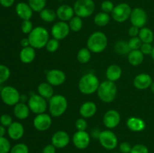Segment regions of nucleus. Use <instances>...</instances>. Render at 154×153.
<instances>
[{
	"mask_svg": "<svg viewBox=\"0 0 154 153\" xmlns=\"http://www.w3.org/2000/svg\"><path fill=\"white\" fill-rule=\"evenodd\" d=\"M29 44L35 49H42L46 46L49 40V33L43 26H37L29 34Z\"/></svg>",
	"mask_w": 154,
	"mask_h": 153,
	"instance_id": "1",
	"label": "nucleus"
},
{
	"mask_svg": "<svg viewBox=\"0 0 154 153\" xmlns=\"http://www.w3.org/2000/svg\"><path fill=\"white\" fill-rule=\"evenodd\" d=\"M100 82L94 74L87 73L83 75L78 82V88L84 94H92L97 92Z\"/></svg>",
	"mask_w": 154,
	"mask_h": 153,
	"instance_id": "2",
	"label": "nucleus"
},
{
	"mask_svg": "<svg viewBox=\"0 0 154 153\" xmlns=\"http://www.w3.org/2000/svg\"><path fill=\"white\" fill-rule=\"evenodd\" d=\"M108 46V38L102 32H95L90 34L87 42V46L91 52L100 53L106 49Z\"/></svg>",
	"mask_w": 154,
	"mask_h": 153,
	"instance_id": "3",
	"label": "nucleus"
},
{
	"mask_svg": "<svg viewBox=\"0 0 154 153\" xmlns=\"http://www.w3.org/2000/svg\"><path fill=\"white\" fill-rule=\"evenodd\" d=\"M117 93V87L115 82L110 80H105L100 83L97 90L99 99L104 103H111L114 101Z\"/></svg>",
	"mask_w": 154,
	"mask_h": 153,
	"instance_id": "4",
	"label": "nucleus"
},
{
	"mask_svg": "<svg viewBox=\"0 0 154 153\" xmlns=\"http://www.w3.org/2000/svg\"><path fill=\"white\" fill-rule=\"evenodd\" d=\"M68 108V101L62 94H55L49 99V112L54 117L61 116Z\"/></svg>",
	"mask_w": 154,
	"mask_h": 153,
	"instance_id": "5",
	"label": "nucleus"
},
{
	"mask_svg": "<svg viewBox=\"0 0 154 153\" xmlns=\"http://www.w3.org/2000/svg\"><path fill=\"white\" fill-rule=\"evenodd\" d=\"M93 0H78L74 4V11L76 16L81 18H87L91 16L95 10Z\"/></svg>",
	"mask_w": 154,
	"mask_h": 153,
	"instance_id": "6",
	"label": "nucleus"
},
{
	"mask_svg": "<svg viewBox=\"0 0 154 153\" xmlns=\"http://www.w3.org/2000/svg\"><path fill=\"white\" fill-rule=\"evenodd\" d=\"M2 100L8 106H14L20 100V94L16 88L11 86H5L1 91Z\"/></svg>",
	"mask_w": 154,
	"mask_h": 153,
	"instance_id": "7",
	"label": "nucleus"
},
{
	"mask_svg": "<svg viewBox=\"0 0 154 153\" xmlns=\"http://www.w3.org/2000/svg\"><path fill=\"white\" fill-rule=\"evenodd\" d=\"M28 106L30 111L38 115L45 112L48 108V103L46 99L38 94H32L30 95L28 100Z\"/></svg>",
	"mask_w": 154,
	"mask_h": 153,
	"instance_id": "8",
	"label": "nucleus"
},
{
	"mask_svg": "<svg viewBox=\"0 0 154 153\" xmlns=\"http://www.w3.org/2000/svg\"><path fill=\"white\" fill-rule=\"evenodd\" d=\"M99 141L101 146L105 149L113 150L117 148L118 145V139L113 131L105 130L101 131L99 136Z\"/></svg>",
	"mask_w": 154,
	"mask_h": 153,
	"instance_id": "9",
	"label": "nucleus"
},
{
	"mask_svg": "<svg viewBox=\"0 0 154 153\" xmlns=\"http://www.w3.org/2000/svg\"><path fill=\"white\" fill-rule=\"evenodd\" d=\"M132 8L127 3H120L114 6V10L111 12L113 19L117 22H123L130 17Z\"/></svg>",
	"mask_w": 154,
	"mask_h": 153,
	"instance_id": "10",
	"label": "nucleus"
},
{
	"mask_svg": "<svg viewBox=\"0 0 154 153\" xmlns=\"http://www.w3.org/2000/svg\"><path fill=\"white\" fill-rule=\"evenodd\" d=\"M131 23L134 26L141 28L146 25L147 21V15L145 10L141 8H135L132 10L130 17Z\"/></svg>",
	"mask_w": 154,
	"mask_h": 153,
	"instance_id": "11",
	"label": "nucleus"
},
{
	"mask_svg": "<svg viewBox=\"0 0 154 153\" xmlns=\"http://www.w3.org/2000/svg\"><path fill=\"white\" fill-rule=\"evenodd\" d=\"M72 142L78 149H85L90 146V136L86 130H78L72 136Z\"/></svg>",
	"mask_w": 154,
	"mask_h": 153,
	"instance_id": "12",
	"label": "nucleus"
},
{
	"mask_svg": "<svg viewBox=\"0 0 154 153\" xmlns=\"http://www.w3.org/2000/svg\"><path fill=\"white\" fill-rule=\"evenodd\" d=\"M70 30L69 26L67 22L64 21H60V22H56L52 26L51 34L54 38L60 40L66 38L69 35Z\"/></svg>",
	"mask_w": 154,
	"mask_h": 153,
	"instance_id": "13",
	"label": "nucleus"
},
{
	"mask_svg": "<svg viewBox=\"0 0 154 153\" xmlns=\"http://www.w3.org/2000/svg\"><path fill=\"white\" fill-rule=\"evenodd\" d=\"M52 124L51 116L47 113L38 114L33 119V126L38 131H45L50 128Z\"/></svg>",
	"mask_w": 154,
	"mask_h": 153,
	"instance_id": "14",
	"label": "nucleus"
},
{
	"mask_svg": "<svg viewBox=\"0 0 154 153\" xmlns=\"http://www.w3.org/2000/svg\"><path fill=\"white\" fill-rule=\"evenodd\" d=\"M46 79L53 86H58L65 82L66 79V74L60 69H51L48 72Z\"/></svg>",
	"mask_w": 154,
	"mask_h": 153,
	"instance_id": "15",
	"label": "nucleus"
},
{
	"mask_svg": "<svg viewBox=\"0 0 154 153\" xmlns=\"http://www.w3.org/2000/svg\"><path fill=\"white\" fill-rule=\"evenodd\" d=\"M120 115L115 110H109L105 113L103 117V123L108 129L115 128L120 122Z\"/></svg>",
	"mask_w": 154,
	"mask_h": 153,
	"instance_id": "16",
	"label": "nucleus"
},
{
	"mask_svg": "<svg viewBox=\"0 0 154 153\" xmlns=\"http://www.w3.org/2000/svg\"><path fill=\"white\" fill-rule=\"evenodd\" d=\"M70 142V136L64 130H58L53 134L51 137V144L57 148H63Z\"/></svg>",
	"mask_w": 154,
	"mask_h": 153,
	"instance_id": "17",
	"label": "nucleus"
},
{
	"mask_svg": "<svg viewBox=\"0 0 154 153\" xmlns=\"http://www.w3.org/2000/svg\"><path fill=\"white\" fill-rule=\"evenodd\" d=\"M153 82V80L150 74L145 73L139 74L135 77L133 84L136 88L139 90H145L150 88Z\"/></svg>",
	"mask_w": 154,
	"mask_h": 153,
	"instance_id": "18",
	"label": "nucleus"
},
{
	"mask_svg": "<svg viewBox=\"0 0 154 153\" xmlns=\"http://www.w3.org/2000/svg\"><path fill=\"white\" fill-rule=\"evenodd\" d=\"M8 134L9 137L14 140L21 139L24 134L23 125L18 122H13L8 128Z\"/></svg>",
	"mask_w": 154,
	"mask_h": 153,
	"instance_id": "19",
	"label": "nucleus"
},
{
	"mask_svg": "<svg viewBox=\"0 0 154 153\" xmlns=\"http://www.w3.org/2000/svg\"><path fill=\"white\" fill-rule=\"evenodd\" d=\"M15 10H16L17 16L23 20H30L33 14V10L29 4L25 2L18 3L15 8Z\"/></svg>",
	"mask_w": 154,
	"mask_h": 153,
	"instance_id": "20",
	"label": "nucleus"
},
{
	"mask_svg": "<svg viewBox=\"0 0 154 153\" xmlns=\"http://www.w3.org/2000/svg\"><path fill=\"white\" fill-rule=\"evenodd\" d=\"M97 111V106L96 104L93 101L84 102L81 106L79 110L80 115L82 118H88L93 117Z\"/></svg>",
	"mask_w": 154,
	"mask_h": 153,
	"instance_id": "21",
	"label": "nucleus"
},
{
	"mask_svg": "<svg viewBox=\"0 0 154 153\" xmlns=\"http://www.w3.org/2000/svg\"><path fill=\"white\" fill-rule=\"evenodd\" d=\"M57 16L61 21H69L74 17L75 11L74 8L68 4H63L60 6L57 10Z\"/></svg>",
	"mask_w": 154,
	"mask_h": 153,
	"instance_id": "22",
	"label": "nucleus"
},
{
	"mask_svg": "<svg viewBox=\"0 0 154 153\" xmlns=\"http://www.w3.org/2000/svg\"><path fill=\"white\" fill-rule=\"evenodd\" d=\"M128 128L133 132H141L145 129V122L141 118L135 116L129 117L126 121Z\"/></svg>",
	"mask_w": 154,
	"mask_h": 153,
	"instance_id": "23",
	"label": "nucleus"
},
{
	"mask_svg": "<svg viewBox=\"0 0 154 153\" xmlns=\"http://www.w3.org/2000/svg\"><path fill=\"white\" fill-rule=\"evenodd\" d=\"M35 50L31 46L23 47L20 52V59L23 63L29 64L34 61L35 58Z\"/></svg>",
	"mask_w": 154,
	"mask_h": 153,
	"instance_id": "24",
	"label": "nucleus"
},
{
	"mask_svg": "<svg viewBox=\"0 0 154 153\" xmlns=\"http://www.w3.org/2000/svg\"><path fill=\"white\" fill-rule=\"evenodd\" d=\"M106 77L108 80L112 81V82H115V81L118 80L122 75V69L118 64H111L108 66V68L106 70Z\"/></svg>",
	"mask_w": 154,
	"mask_h": 153,
	"instance_id": "25",
	"label": "nucleus"
},
{
	"mask_svg": "<svg viewBox=\"0 0 154 153\" xmlns=\"http://www.w3.org/2000/svg\"><path fill=\"white\" fill-rule=\"evenodd\" d=\"M29 107L26 104L20 102L14 105V113L17 118L20 120L26 119L29 116Z\"/></svg>",
	"mask_w": 154,
	"mask_h": 153,
	"instance_id": "26",
	"label": "nucleus"
},
{
	"mask_svg": "<svg viewBox=\"0 0 154 153\" xmlns=\"http://www.w3.org/2000/svg\"><path fill=\"white\" fill-rule=\"evenodd\" d=\"M54 92L53 86L49 82H42L38 86V93L45 99H51L54 95Z\"/></svg>",
	"mask_w": 154,
	"mask_h": 153,
	"instance_id": "27",
	"label": "nucleus"
},
{
	"mask_svg": "<svg viewBox=\"0 0 154 153\" xmlns=\"http://www.w3.org/2000/svg\"><path fill=\"white\" fill-rule=\"evenodd\" d=\"M144 55L140 50H131L128 54V61L132 66H138L144 62Z\"/></svg>",
	"mask_w": 154,
	"mask_h": 153,
	"instance_id": "28",
	"label": "nucleus"
},
{
	"mask_svg": "<svg viewBox=\"0 0 154 153\" xmlns=\"http://www.w3.org/2000/svg\"><path fill=\"white\" fill-rule=\"evenodd\" d=\"M138 38L141 39L142 43L151 44L154 39V34L150 28L147 27H143L140 29Z\"/></svg>",
	"mask_w": 154,
	"mask_h": 153,
	"instance_id": "29",
	"label": "nucleus"
},
{
	"mask_svg": "<svg viewBox=\"0 0 154 153\" xmlns=\"http://www.w3.org/2000/svg\"><path fill=\"white\" fill-rule=\"evenodd\" d=\"M41 19L43 21L47 22H54L57 17V12L54 11L53 9L51 8H45L39 13Z\"/></svg>",
	"mask_w": 154,
	"mask_h": 153,
	"instance_id": "30",
	"label": "nucleus"
},
{
	"mask_svg": "<svg viewBox=\"0 0 154 153\" xmlns=\"http://www.w3.org/2000/svg\"><path fill=\"white\" fill-rule=\"evenodd\" d=\"M110 22V16L108 13L100 12L98 13L94 17V22L98 26H105Z\"/></svg>",
	"mask_w": 154,
	"mask_h": 153,
	"instance_id": "31",
	"label": "nucleus"
},
{
	"mask_svg": "<svg viewBox=\"0 0 154 153\" xmlns=\"http://www.w3.org/2000/svg\"><path fill=\"white\" fill-rule=\"evenodd\" d=\"M114 50L119 55L124 56L129 54L130 52L131 49L128 43L123 41V40H120V41H117L114 45Z\"/></svg>",
	"mask_w": 154,
	"mask_h": 153,
	"instance_id": "32",
	"label": "nucleus"
},
{
	"mask_svg": "<svg viewBox=\"0 0 154 153\" xmlns=\"http://www.w3.org/2000/svg\"><path fill=\"white\" fill-rule=\"evenodd\" d=\"M77 58L78 62L81 64H86L88 62L91 58V51L87 47L81 48L78 52Z\"/></svg>",
	"mask_w": 154,
	"mask_h": 153,
	"instance_id": "33",
	"label": "nucleus"
},
{
	"mask_svg": "<svg viewBox=\"0 0 154 153\" xmlns=\"http://www.w3.org/2000/svg\"><path fill=\"white\" fill-rule=\"evenodd\" d=\"M28 4L33 11L40 13L43 9L45 8L47 0H28Z\"/></svg>",
	"mask_w": 154,
	"mask_h": 153,
	"instance_id": "34",
	"label": "nucleus"
},
{
	"mask_svg": "<svg viewBox=\"0 0 154 153\" xmlns=\"http://www.w3.org/2000/svg\"><path fill=\"white\" fill-rule=\"evenodd\" d=\"M69 28L73 32H79L81 31L83 27V20L82 18L80 16H75L72 20H69Z\"/></svg>",
	"mask_w": 154,
	"mask_h": 153,
	"instance_id": "35",
	"label": "nucleus"
},
{
	"mask_svg": "<svg viewBox=\"0 0 154 153\" xmlns=\"http://www.w3.org/2000/svg\"><path fill=\"white\" fill-rule=\"evenodd\" d=\"M10 69L5 64H0V84L3 83L10 77Z\"/></svg>",
	"mask_w": 154,
	"mask_h": 153,
	"instance_id": "36",
	"label": "nucleus"
},
{
	"mask_svg": "<svg viewBox=\"0 0 154 153\" xmlns=\"http://www.w3.org/2000/svg\"><path fill=\"white\" fill-rule=\"evenodd\" d=\"M11 146L8 140L5 136H0V153H10Z\"/></svg>",
	"mask_w": 154,
	"mask_h": 153,
	"instance_id": "37",
	"label": "nucleus"
},
{
	"mask_svg": "<svg viewBox=\"0 0 154 153\" xmlns=\"http://www.w3.org/2000/svg\"><path fill=\"white\" fill-rule=\"evenodd\" d=\"M45 47H46V50L49 52H56L60 47V41L55 38L49 39Z\"/></svg>",
	"mask_w": 154,
	"mask_h": 153,
	"instance_id": "38",
	"label": "nucleus"
},
{
	"mask_svg": "<svg viewBox=\"0 0 154 153\" xmlns=\"http://www.w3.org/2000/svg\"><path fill=\"white\" fill-rule=\"evenodd\" d=\"M29 149L28 146L26 145L25 143H17L11 149L10 153H29Z\"/></svg>",
	"mask_w": 154,
	"mask_h": 153,
	"instance_id": "39",
	"label": "nucleus"
},
{
	"mask_svg": "<svg viewBox=\"0 0 154 153\" xmlns=\"http://www.w3.org/2000/svg\"><path fill=\"white\" fill-rule=\"evenodd\" d=\"M142 41L141 39L138 37H133L131 38L128 41V44H129V47H130L131 50H140L141 45H142Z\"/></svg>",
	"mask_w": 154,
	"mask_h": 153,
	"instance_id": "40",
	"label": "nucleus"
},
{
	"mask_svg": "<svg viewBox=\"0 0 154 153\" xmlns=\"http://www.w3.org/2000/svg\"><path fill=\"white\" fill-rule=\"evenodd\" d=\"M21 31L24 33V34H29L33 28L32 22L30 21V20H23V22L21 23Z\"/></svg>",
	"mask_w": 154,
	"mask_h": 153,
	"instance_id": "41",
	"label": "nucleus"
},
{
	"mask_svg": "<svg viewBox=\"0 0 154 153\" xmlns=\"http://www.w3.org/2000/svg\"><path fill=\"white\" fill-rule=\"evenodd\" d=\"M101 8H102L103 12H105V13L108 14L111 13L114 8V3L111 1H109V0H105L101 4Z\"/></svg>",
	"mask_w": 154,
	"mask_h": 153,
	"instance_id": "42",
	"label": "nucleus"
},
{
	"mask_svg": "<svg viewBox=\"0 0 154 153\" xmlns=\"http://www.w3.org/2000/svg\"><path fill=\"white\" fill-rule=\"evenodd\" d=\"M130 153H149V149L143 144H136L132 146Z\"/></svg>",
	"mask_w": 154,
	"mask_h": 153,
	"instance_id": "43",
	"label": "nucleus"
},
{
	"mask_svg": "<svg viewBox=\"0 0 154 153\" xmlns=\"http://www.w3.org/2000/svg\"><path fill=\"white\" fill-rule=\"evenodd\" d=\"M13 122L12 117L8 114H3L0 116V123L2 125L8 128Z\"/></svg>",
	"mask_w": 154,
	"mask_h": 153,
	"instance_id": "44",
	"label": "nucleus"
},
{
	"mask_svg": "<svg viewBox=\"0 0 154 153\" xmlns=\"http://www.w3.org/2000/svg\"><path fill=\"white\" fill-rule=\"evenodd\" d=\"M75 127L78 130H86L87 128V122L84 118H78L75 122Z\"/></svg>",
	"mask_w": 154,
	"mask_h": 153,
	"instance_id": "45",
	"label": "nucleus"
},
{
	"mask_svg": "<svg viewBox=\"0 0 154 153\" xmlns=\"http://www.w3.org/2000/svg\"><path fill=\"white\" fill-rule=\"evenodd\" d=\"M153 46L151 44H147V43H143L141 45L140 50L141 51L144 55H151L152 51H153Z\"/></svg>",
	"mask_w": 154,
	"mask_h": 153,
	"instance_id": "46",
	"label": "nucleus"
},
{
	"mask_svg": "<svg viewBox=\"0 0 154 153\" xmlns=\"http://www.w3.org/2000/svg\"><path fill=\"white\" fill-rule=\"evenodd\" d=\"M132 146L128 142H122L119 146L120 152L121 153H130Z\"/></svg>",
	"mask_w": 154,
	"mask_h": 153,
	"instance_id": "47",
	"label": "nucleus"
},
{
	"mask_svg": "<svg viewBox=\"0 0 154 153\" xmlns=\"http://www.w3.org/2000/svg\"><path fill=\"white\" fill-rule=\"evenodd\" d=\"M57 148L53 144H48L44 147L42 153H56Z\"/></svg>",
	"mask_w": 154,
	"mask_h": 153,
	"instance_id": "48",
	"label": "nucleus"
},
{
	"mask_svg": "<svg viewBox=\"0 0 154 153\" xmlns=\"http://www.w3.org/2000/svg\"><path fill=\"white\" fill-rule=\"evenodd\" d=\"M139 28H138L136 26H132L129 29V34L132 38L138 37V34H139Z\"/></svg>",
	"mask_w": 154,
	"mask_h": 153,
	"instance_id": "49",
	"label": "nucleus"
},
{
	"mask_svg": "<svg viewBox=\"0 0 154 153\" xmlns=\"http://www.w3.org/2000/svg\"><path fill=\"white\" fill-rule=\"evenodd\" d=\"M15 0H0V4L5 8H10L13 5Z\"/></svg>",
	"mask_w": 154,
	"mask_h": 153,
	"instance_id": "50",
	"label": "nucleus"
},
{
	"mask_svg": "<svg viewBox=\"0 0 154 153\" xmlns=\"http://www.w3.org/2000/svg\"><path fill=\"white\" fill-rule=\"evenodd\" d=\"M20 45L23 46V48L29 46V40L28 38H23L22 40H20Z\"/></svg>",
	"mask_w": 154,
	"mask_h": 153,
	"instance_id": "51",
	"label": "nucleus"
},
{
	"mask_svg": "<svg viewBox=\"0 0 154 153\" xmlns=\"http://www.w3.org/2000/svg\"><path fill=\"white\" fill-rule=\"evenodd\" d=\"M100 133L101 131H99V130H98V129H94V130L92 131V136H93V138H97V139H99Z\"/></svg>",
	"mask_w": 154,
	"mask_h": 153,
	"instance_id": "52",
	"label": "nucleus"
},
{
	"mask_svg": "<svg viewBox=\"0 0 154 153\" xmlns=\"http://www.w3.org/2000/svg\"><path fill=\"white\" fill-rule=\"evenodd\" d=\"M6 133V130L5 126L0 124V136H4Z\"/></svg>",
	"mask_w": 154,
	"mask_h": 153,
	"instance_id": "53",
	"label": "nucleus"
},
{
	"mask_svg": "<svg viewBox=\"0 0 154 153\" xmlns=\"http://www.w3.org/2000/svg\"><path fill=\"white\" fill-rule=\"evenodd\" d=\"M150 89H151L152 92L154 94V81H153V82H152V84H151V86H150Z\"/></svg>",
	"mask_w": 154,
	"mask_h": 153,
	"instance_id": "54",
	"label": "nucleus"
},
{
	"mask_svg": "<svg viewBox=\"0 0 154 153\" xmlns=\"http://www.w3.org/2000/svg\"><path fill=\"white\" fill-rule=\"evenodd\" d=\"M151 56H152V58L154 60V46L153 48V51H152V53H151Z\"/></svg>",
	"mask_w": 154,
	"mask_h": 153,
	"instance_id": "55",
	"label": "nucleus"
},
{
	"mask_svg": "<svg viewBox=\"0 0 154 153\" xmlns=\"http://www.w3.org/2000/svg\"><path fill=\"white\" fill-rule=\"evenodd\" d=\"M112 153H121V152H112Z\"/></svg>",
	"mask_w": 154,
	"mask_h": 153,
	"instance_id": "56",
	"label": "nucleus"
}]
</instances>
